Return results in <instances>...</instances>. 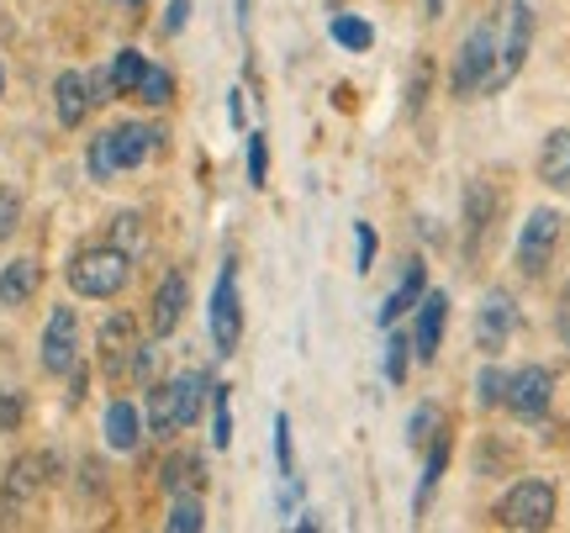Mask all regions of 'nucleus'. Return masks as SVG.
Instances as JSON below:
<instances>
[{
    "instance_id": "6ab92c4d",
    "label": "nucleus",
    "mask_w": 570,
    "mask_h": 533,
    "mask_svg": "<svg viewBox=\"0 0 570 533\" xmlns=\"http://www.w3.org/2000/svg\"><path fill=\"white\" fill-rule=\"evenodd\" d=\"M539 180L550 190H570V127H554L539 148Z\"/></svg>"
},
{
    "instance_id": "79ce46f5",
    "label": "nucleus",
    "mask_w": 570,
    "mask_h": 533,
    "mask_svg": "<svg viewBox=\"0 0 570 533\" xmlns=\"http://www.w3.org/2000/svg\"><path fill=\"white\" fill-rule=\"evenodd\" d=\"M185 17H190V0H169V11H164V27H169V32H180Z\"/></svg>"
},
{
    "instance_id": "37998d69",
    "label": "nucleus",
    "mask_w": 570,
    "mask_h": 533,
    "mask_svg": "<svg viewBox=\"0 0 570 533\" xmlns=\"http://www.w3.org/2000/svg\"><path fill=\"white\" fill-rule=\"evenodd\" d=\"M227 117H233V127H244V90L227 96Z\"/></svg>"
},
{
    "instance_id": "f704fd0d",
    "label": "nucleus",
    "mask_w": 570,
    "mask_h": 533,
    "mask_svg": "<svg viewBox=\"0 0 570 533\" xmlns=\"http://www.w3.org/2000/svg\"><path fill=\"white\" fill-rule=\"evenodd\" d=\"M269 180V144L265 132H248V185H265Z\"/></svg>"
},
{
    "instance_id": "7ed1b4c3",
    "label": "nucleus",
    "mask_w": 570,
    "mask_h": 533,
    "mask_svg": "<svg viewBox=\"0 0 570 533\" xmlns=\"http://www.w3.org/2000/svg\"><path fill=\"white\" fill-rule=\"evenodd\" d=\"M127 275H132V259H127L117 244L80 248V254L69 259V290H75V296H90V302H111V296L127 286Z\"/></svg>"
},
{
    "instance_id": "c9c22d12",
    "label": "nucleus",
    "mask_w": 570,
    "mask_h": 533,
    "mask_svg": "<svg viewBox=\"0 0 570 533\" xmlns=\"http://www.w3.org/2000/svg\"><path fill=\"white\" fill-rule=\"evenodd\" d=\"M428 80H433V59H417V63H412V85H407V111H423Z\"/></svg>"
},
{
    "instance_id": "412c9836",
    "label": "nucleus",
    "mask_w": 570,
    "mask_h": 533,
    "mask_svg": "<svg viewBox=\"0 0 570 533\" xmlns=\"http://www.w3.org/2000/svg\"><path fill=\"white\" fill-rule=\"evenodd\" d=\"M159 486L169 496H180V492H202L206 486V465H202V454H169L164 460V471H159Z\"/></svg>"
},
{
    "instance_id": "39448f33",
    "label": "nucleus",
    "mask_w": 570,
    "mask_h": 533,
    "mask_svg": "<svg viewBox=\"0 0 570 533\" xmlns=\"http://www.w3.org/2000/svg\"><path fill=\"white\" fill-rule=\"evenodd\" d=\"M554 513H560V492H554V481H544V475L518 481V486L497 502V523H502V529H518V533L550 529Z\"/></svg>"
},
{
    "instance_id": "9b49d317",
    "label": "nucleus",
    "mask_w": 570,
    "mask_h": 533,
    "mask_svg": "<svg viewBox=\"0 0 570 533\" xmlns=\"http://www.w3.org/2000/svg\"><path fill=\"white\" fill-rule=\"evenodd\" d=\"M518 333V302H512L508 290H491L481 312H475V349H487L491 359L508 349V338Z\"/></svg>"
},
{
    "instance_id": "58836bf2",
    "label": "nucleus",
    "mask_w": 570,
    "mask_h": 533,
    "mask_svg": "<svg viewBox=\"0 0 570 533\" xmlns=\"http://www.w3.org/2000/svg\"><path fill=\"white\" fill-rule=\"evenodd\" d=\"M21 423V396L17 391H0V433H11Z\"/></svg>"
},
{
    "instance_id": "c756f323",
    "label": "nucleus",
    "mask_w": 570,
    "mask_h": 533,
    "mask_svg": "<svg viewBox=\"0 0 570 533\" xmlns=\"http://www.w3.org/2000/svg\"><path fill=\"white\" fill-rule=\"evenodd\" d=\"M475 402H481V407H502V402H508V375L497 365H481V375H475Z\"/></svg>"
},
{
    "instance_id": "473e14b6",
    "label": "nucleus",
    "mask_w": 570,
    "mask_h": 533,
    "mask_svg": "<svg viewBox=\"0 0 570 533\" xmlns=\"http://www.w3.org/2000/svg\"><path fill=\"white\" fill-rule=\"evenodd\" d=\"M275 465H281V481H296V454H291V417L275 412Z\"/></svg>"
},
{
    "instance_id": "dca6fc26",
    "label": "nucleus",
    "mask_w": 570,
    "mask_h": 533,
    "mask_svg": "<svg viewBox=\"0 0 570 533\" xmlns=\"http://www.w3.org/2000/svg\"><path fill=\"white\" fill-rule=\"evenodd\" d=\"M42 286V265L32 259V254H21V259H11V265L0 269V307H27L32 296H38Z\"/></svg>"
},
{
    "instance_id": "bb28decb",
    "label": "nucleus",
    "mask_w": 570,
    "mask_h": 533,
    "mask_svg": "<svg viewBox=\"0 0 570 533\" xmlns=\"http://www.w3.org/2000/svg\"><path fill=\"white\" fill-rule=\"evenodd\" d=\"M142 69H148V59H142L138 48H122V53L111 59V85H117V96H132V90H138Z\"/></svg>"
},
{
    "instance_id": "e433bc0d",
    "label": "nucleus",
    "mask_w": 570,
    "mask_h": 533,
    "mask_svg": "<svg viewBox=\"0 0 570 533\" xmlns=\"http://www.w3.org/2000/svg\"><path fill=\"white\" fill-rule=\"evenodd\" d=\"M154 365H159V349H154V344H138L132 359H127V375H132L138 386H148V381H154Z\"/></svg>"
},
{
    "instance_id": "1a4fd4ad",
    "label": "nucleus",
    "mask_w": 570,
    "mask_h": 533,
    "mask_svg": "<svg viewBox=\"0 0 570 533\" xmlns=\"http://www.w3.org/2000/svg\"><path fill=\"white\" fill-rule=\"evenodd\" d=\"M554 402V375L544 365H523L518 375H508V402L502 407L518 417V423H539Z\"/></svg>"
},
{
    "instance_id": "aec40b11",
    "label": "nucleus",
    "mask_w": 570,
    "mask_h": 533,
    "mask_svg": "<svg viewBox=\"0 0 570 533\" xmlns=\"http://www.w3.org/2000/svg\"><path fill=\"white\" fill-rule=\"evenodd\" d=\"M106 444L117 454H132L142 444V412L132 402H111L106 407Z\"/></svg>"
},
{
    "instance_id": "20e7f679",
    "label": "nucleus",
    "mask_w": 570,
    "mask_h": 533,
    "mask_svg": "<svg viewBox=\"0 0 570 533\" xmlns=\"http://www.w3.org/2000/svg\"><path fill=\"white\" fill-rule=\"evenodd\" d=\"M497 80V27L491 21H475L454 53V69H449V90L465 101V96H481Z\"/></svg>"
},
{
    "instance_id": "a878e982",
    "label": "nucleus",
    "mask_w": 570,
    "mask_h": 533,
    "mask_svg": "<svg viewBox=\"0 0 570 533\" xmlns=\"http://www.w3.org/2000/svg\"><path fill=\"white\" fill-rule=\"evenodd\" d=\"M439 428H444V412L433 407V402H423V407L407 417V444L412 450H428V444L439 438Z\"/></svg>"
},
{
    "instance_id": "9d476101",
    "label": "nucleus",
    "mask_w": 570,
    "mask_h": 533,
    "mask_svg": "<svg viewBox=\"0 0 570 533\" xmlns=\"http://www.w3.org/2000/svg\"><path fill=\"white\" fill-rule=\"evenodd\" d=\"M75 359H80V317H75V307H53L48 328H42V369L69 375Z\"/></svg>"
},
{
    "instance_id": "f257e3e1",
    "label": "nucleus",
    "mask_w": 570,
    "mask_h": 533,
    "mask_svg": "<svg viewBox=\"0 0 570 533\" xmlns=\"http://www.w3.org/2000/svg\"><path fill=\"white\" fill-rule=\"evenodd\" d=\"M206 396H212V381H206L202 369H180L175 381H159V386L148 391V412H142V423H148L154 438H169V433H180V428H196Z\"/></svg>"
},
{
    "instance_id": "a19ab883",
    "label": "nucleus",
    "mask_w": 570,
    "mask_h": 533,
    "mask_svg": "<svg viewBox=\"0 0 570 533\" xmlns=\"http://www.w3.org/2000/svg\"><path fill=\"white\" fill-rule=\"evenodd\" d=\"M554 333H560V344L570 349V286L560 290V307H554Z\"/></svg>"
},
{
    "instance_id": "a211bd4d",
    "label": "nucleus",
    "mask_w": 570,
    "mask_h": 533,
    "mask_svg": "<svg viewBox=\"0 0 570 533\" xmlns=\"http://www.w3.org/2000/svg\"><path fill=\"white\" fill-rule=\"evenodd\" d=\"M491 211H497V196H491L481 180H470L465 185V254L470 259L481 254V238H487V227H491Z\"/></svg>"
},
{
    "instance_id": "393cba45",
    "label": "nucleus",
    "mask_w": 570,
    "mask_h": 533,
    "mask_svg": "<svg viewBox=\"0 0 570 533\" xmlns=\"http://www.w3.org/2000/svg\"><path fill=\"white\" fill-rule=\"evenodd\" d=\"M106 244H117L127 259H138L142 244H148V233H142V217L138 211H122V217H111V238Z\"/></svg>"
},
{
    "instance_id": "72a5a7b5",
    "label": "nucleus",
    "mask_w": 570,
    "mask_h": 533,
    "mask_svg": "<svg viewBox=\"0 0 570 533\" xmlns=\"http://www.w3.org/2000/svg\"><path fill=\"white\" fill-rule=\"evenodd\" d=\"M375 248H381L375 227H370V223H354V265H360V275H370V269H375Z\"/></svg>"
},
{
    "instance_id": "ea45409f",
    "label": "nucleus",
    "mask_w": 570,
    "mask_h": 533,
    "mask_svg": "<svg viewBox=\"0 0 570 533\" xmlns=\"http://www.w3.org/2000/svg\"><path fill=\"white\" fill-rule=\"evenodd\" d=\"M90 101L101 106V101H117V85H111V69H96L90 75Z\"/></svg>"
},
{
    "instance_id": "f8f14e48",
    "label": "nucleus",
    "mask_w": 570,
    "mask_h": 533,
    "mask_svg": "<svg viewBox=\"0 0 570 533\" xmlns=\"http://www.w3.org/2000/svg\"><path fill=\"white\" fill-rule=\"evenodd\" d=\"M96 349H101V369L111 381H122L127 375V359L138 349V317L132 312H111L101 323V338H96Z\"/></svg>"
},
{
    "instance_id": "4c0bfd02",
    "label": "nucleus",
    "mask_w": 570,
    "mask_h": 533,
    "mask_svg": "<svg viewBox=\"0 0 570 533\" xmlns=\"http://www.w3.org/2000/svg\"><path fill=\"white\" fill-rule=\"evenodd\" d=\"M17 227H21V196L0 185V244H6V238H11Z\"/></svg>"
},
{
    "instance_id": "a18cd8bd",
    "label": "nucleus",
    "mask_w": 570,
    "mask_h": 533,
    "mask_svg": "<svg viewBox=\"0 0 570 533\" xmlns=\"http://www.w3.org/2000/svg\"><path fill=\"white\" fill-rule=\"evenodd\" d=\"M0 96H6V69H0Z\"/></svg>"
},
{
    "instance_id": "2eb2a0df",
    "label": "nucleus",
    "mask_w": 570,
    "mask_h": 533,
    "mask_svg": "<svg viewBox=\"0 0 570 533\" xmlns=\"http://www.w3.org/2000/svg\"><path fill=\"white\" fill-rule=\"evenodd\" d=\"M423 290H428V265H423V259H407V269H402L396 290H391L386 302H381V312H375V323H381V328H391L402 312H412L417 302H423Z\"/></svg>"
},
{
    "instance_id": "4be33fe9",
    "label": "nucleus",
    "mask_w": 570,
    "mask_h": 533,
    "mask_svg": "<svg viewBox=\"0 0 570 533\" xmlns=\"http://www.w3.org/2000/svg\"><path fill=\"white\" fill-rule=\"evenodd\" d=\"M449 454H454V438H449V428H439V438H433V444L423 450V486H417V513L428 507V496H433V486L444 481Z\"/></svg>"
},
{
    "instance_id": "c03bdc74",
    "label": "nucleus",
    "mask_w": 570,
    "mask_h": 533,
    "mask_svg": "<svg viewBox=\"0 0 570 533\" xmlns=\"http://www.w3.org/2000/svg\"><path fill=\"white\" fill-rule=\"evenodd\" d=\"M238 21H248V0H238Z\"/></svg>"
},
{
    "instance_id": "423d86ee",
    "label": "nucleus",
    "mask_w": 570,
    "mask_h": 533,
    "mask_svg": "<svg viewBox=\"0 0 570 533\" xmlns=\"http://www.w3.org/2000/svg\"><path fill=\"white\" fill-rule=\"evenodd\" d=\"M560 233H566V217H560L554 206H533L523 233H518V269H523L529 280H539V275L550 269L554 248H560Z\"/></svg>"
},
{
    "instance_id": "2f4dec72",
    "label": "nucleus",
    "mask_w": 570,
    "mask_h": 533,
    "mask_svg": "<svg viewBox=\"0 0 570 533\" xmlns=\"http://www.w3.org/2000/svg\"><path fill=\"white\" fill-rule=\"evenodd\" d=\"M412 344H407V333H391L386 338V381L391 386H402L407 381V369H412Z\"/></svg>"
},
{
    "instance_id": "7c9ffc66",
    "label": "nucleus",
    "mask_w": 570,
    "mask_h": 533,
    "mask_svg": "<svg viewBox=\"0 0 570 533\" xmlns=\"http://www.w3.org/2000/svg\"><path fill=\"white\" fill-rule=\"evenodd\" d=\"M333 42H344V48H354V53H365L370 42H375V32H370V21H360V17H333Z\"/></svg>"
},
{
    "instance_id": "5701e85b",
    "label": "nucleus",
    "mask_w": 570,
    "mask_h": 533,
    "mask_svg": "<svg viewBox=\"0 0 570 533\" xmlns=\"http://www.w3.org/2000/svg\"><path fill=\"white\" fill-rule=\"evenodd\" d=\"M164 529L169 533H202L206 529V507L196 492H180L169 502V517H164Z\"/></svg>"
},
{
    "instance_id": "ddd939ff",
    "label": "nucleus",
    "mask_w": 570,
    "mask_h": 533,
    "mask_svg": "<svg viewBox=\"0 0 570 533\" xmlns=\"http://www.w3.org/2000/svg\"><path fill=\"white\" fill-rule=\"evenodd\" d=\"M185 302H190V286H185V275L180 269H169L159 280V290H154V302H148V328H154V338H169V333L180 328V317H185Z\"/></svg>"
},
{
    "instance_id": "f03ea898",
    "label": "nucleus",
    "mask_w": 570,
    "mask_h": 533,
    "mask_svg": "<svg viewBox=\"0 0 570 533\" xmlns=\"http://www.w3.org/2000/svg\"><path fill=\"white\" fill-rule=\"evenodd\" d=\"M159 127L148 122H122V127H106L90 138V154H85V169H90V180H111V175H122V169H138L148 165V154L159 148Z\"/></svg>"
},
{
    "instance_id": "49530a36",
    "label": "nucleus",
    "mask_w": 570,
    "mask_h": 533,
    "mask_svg": "<svg viewBox=\"0 0 570 533\" xmlns=\"http://www.w3.org/2000/svg\"><path fill=\"white\" fill-rule=\"evenodd\" d=\"M122 6H142V0H122Z\"/></svg>"
},
{
    "instance_id": "cd10ccee",
    "label": "nucleus",
    "mask_w": 570,
    "mask_h": 533,
    "mask_svg": "<svg viewBox=\"0 0 570 533\" xmlns=\"http://www.w3.org/2000/svg\"><path fill=\"white\" fill-rule=\"evenodd\" d=\"M42 465H48V460H17V465H11V481H6V502H11V507L38 492V481H42L38 471H42Z\"/></svg>"
},
{
    "instance_id": "c85d7f7f",
    "label": "nucleus",
    "mask_w": 570,
    "mask_h": 533,
    "mask_svg": "<svg viewBox=\"0 0 570 533\" xmlns=\"http://www.w3.org/2000/svg\"><path fill=\"white\" fill-rule=\"evenodd\" d=\"M212 444L217 450L233 444V391L227 386H212Z\"/></svg>"
},
{
    "instance_id": "0eeeda50",
    "label": "nucleus",
    "mask_w": 570,
    "mask_h": 533,
    "mask_svg": "<svg viewBox=\"0 0 570 533\" xmlns=\"http://www.w3.org/2000/svg\"><path fill=\"white\" fill-rule=\"evenodd\" d=\"M238 338H244V307H238V259H227L217 286H212V344L217 354H238Z\"/></svg>"
},
{
    "instance_id": "b1692460",
    "label": "nucleus",
    "mask_w": 570,
    "mask_h": 533,
    "mask_svg": "<svg viewBox=\"0 0 570 533\" xmlns=\"http://www.w3.org/2000/svg\"><path fill=\"white\" fill-rule=\"evenodd\" d=\"M132 96H138L142 106H169V101H175V75H169V69H159V63H148Z\"/></svg>"
},
{
    "instance_id": "4468645a",
    "label": "nucleus",
    "mask_w": 570,
    "mask_h": 533,
    "mask_svg": "<svg viewBox=\"0 0 570 533\" xmlns=\"http://www.w3.org/2000/svg\"><path fill=\"white\" fill-rule=\"evenodd\" d=\"M444 323H449V296L444 290H423L417 323H412V349H417V359H433V354H439V344H444Z\"/></svg>"
},
{
    "instance_id": "f3484780",
    "label": "nucleus",
    "mask_w": 570,
    "mask_h": 533,
    "mask_svg": "<svg viewBox=\"0 0 570 533\" xmlns=\"http://www.w3.org/2000/svg\"><path fill=\"white\" fill-rule=\"evenodd\" d=\"M90 80H85L80 69H63L59 80H53V111H59L63 127H80L90 117Z\"/></svg>"
},
{
    "instance_id": "6e6552de",
    "label": "nucleus",
    "mask_w": 570,
    "mask_h": 533,
    "mask_svg": "<svg viewBox=\"0 0 570 533\" xmlns=\"http://www.w3.org/2000/svg\"><path fill=\"white\" fill-rule=\"evenodd\" d=\"M529 48H533V6L529 0H512L508 21H502V38H497V80H491V90H502L523 69Z\"/></svg>"
}]
</instances>
